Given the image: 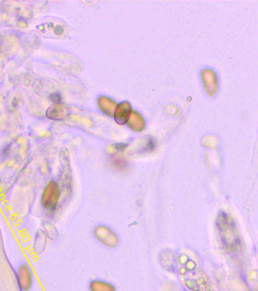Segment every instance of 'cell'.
<instances>
[{
	"instance_id": "277c9868",
	"label": "cell",
	"mask_w": 258,
	"mask_h": 291,
	"mask_svg": "<svg viewBox=\"0 0 258 291\" xmlns=\"http://www.w3.org/2000/svg\"><path fill=\"white\" fill-rule=\"evenodd\" d=\"M202 80L208 95H215L218 88V79L214 71L205 69L202 73Z\"/></svg>"
},
{
	"instance_id": "8992f818",
	"label": "cell",
	"mask_w": 258,
	"mask_h": 291,
	"mask_svg": "<svg viewBox=\"0 0 258 291\" xmlns=\"http://www.w3.org/2000/svg\"><path fill=\"white\" fill-rule=\"evenodd\" d=\"M63 110L59 105H55L49 108V110L46 112V116L49 119H59L62 117Z\"/></svg>"
},
{
	"instance_id": "7a4b0ae2",
	"label": "cell",
	"mask_w": 258,
	"mask_h": 291,
	"mask_svg": "<svg viewBox=\"0 0 258 291\" xmlns=\"http://www.w3.org/2000/svg\"><path fill=\"white\" fill-rule=\"evenodd\" d=\"M94 235L98 241L103 245L108 247H117L119 245V238L116 233L113 232V230L107 227L100 225L95 228L94 231Z\"/></svg>"
},
{
	"instance_id": "6da1fadb",
	"label": "cell",
	"mask_w": 258,
	"mask_h": 291,
	"mask_svg": "<svg viewBox=\"0 0 258 291\" xmlns=\"http://www.w3.org/2000/svg\"><path fill=\"white\" fill-rule=\"evenodd\" d=\"M61 197V189L55 180H50L46 185L41 197V204L45 210L54 212L56 210Z\"/></svg>"
},
{
	"instance_id": "52a82bcc",
	"label": "cell",
	"mask_w": 258,
	"mask_h": 291,
	"mask_svg": "<svg viewBox=\"0 0 258 291\" xmlns=\"http://www.w3.org/2000/svg\"><path fill=\"white\" fill-rule=\"evenodd\" d=\"M156 142L153 139H150L147 141V144L145 145L144 147V151L150 152L153 151L155 150V147H156Z\"/></svg>"
},
{
	"instance_id": "ba28073f",
	"label": "cell",
	"mask_w": 258,
	"mask_h": 291,
	"mask_svg": "<svg viewBox=\"0 0 258 291\" xmlns=\"http://www.w3.org/2000/svg\"><path fill=\"white\" fill-rule=\"evenodd\" d=\"M49 98H50V100L52 102L55 103V104H60L61 101V94L58 93V92H55V93L51 94Z\"/></svg>"
},
{
	"instance_id": "5b68a950",
	"label": "cell",
	"mask_w": 258,
	"mask_h": 291,
	"mask_svg": "<svg viewBox=\"0 0 258 291\" xmlns=\"http://www.w3.org/2000/svg\"><path fill=\"white\" fill-rule=\"evenodd\" d=\"M90 291H116V286L110 282L103 280H93L89 283Z\"/></svg>"
},
{
	"instance_id": "3957f363",
	"label": "cell",
	"mask_w": 258,
	"mask_h": 291,
	"mask_svg": "<svg viewBox=\"0 0 258 291\" xmlns=\"http://www.w3.org/2000/svg\"><path fill=\"white\" fill-rule=\"evenodd\" d=\"M18 283L22 291H29L32 286L33 275L31 268L27 264H22L17 271Z\"/></svg>"
}]
</instances>
